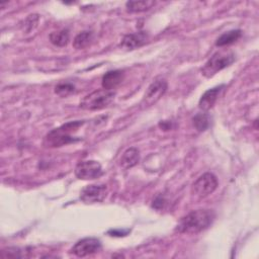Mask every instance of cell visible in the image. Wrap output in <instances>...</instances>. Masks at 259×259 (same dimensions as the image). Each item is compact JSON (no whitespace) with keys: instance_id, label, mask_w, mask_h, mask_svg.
Here are the masks:
<instances>
[{"instance_id":"cell-1","label":"cell","mask_w":259,"mask_h":259,"mask_svg":"<svg viewBox=\"0 0 259 259\" xmlns=\"http://www.w3.org/2000/svg\"><path fill=\"white\" fill-rule=\"evenodd\" d=\"M214 220L210 209L192 210L183 217L176 226V231L181 234H197L207 229Z\"/></svg>"},{"instance_id":"cell-2","label":"cell","mask_w":259,"mask_h":259,"mask_svg":"<svg viewBox=\"0 0 259 259\" xmlns=\"http://www.w3.org/2000/svg\"><path fill=\"white\" fill-rule=\"evenodd\" d=\"M83 123L84 122L82 120L70 121V122L63 124L62 126H60L58 128L51 131L46 137L47 145L49 147H62V146L68 145L70 143L79 141V139H76L73 136V134Z\"/></svg>"},{"instance_id":"cell-3","label":"cell","mask_w":259,"mask_h":259,"mask_svg":"<svg viewBox=\"0 0 259 259\" xmlns=\"http://www.w3.org/2000/svg\"><path fill=\"white\" fill-rule=\"evenodd\" d=\"M113 90L98 89L86 95L80 102V107L87 110H99L107 107L114 99Z\"/></svg>"},{"instance_id":"cell-4","label":"cell","mask_w":259,"mask_h":259,"mask_svg":"<svg viewBox=\"0 0 259 259\" xmlns=\"http://www.w3.org/2000/svg\"><path fill=\"white\" fill-rule=\"evenodd\" d=\"M235 61V55L230 51H220L213 54L201 68L204 77L210 78L218 72L230 66Z\"/></svg>"},{"instance_id":"cell-5","label":"cell","mask_w":259,"mask_h":259,"mask_svg":"<svg viewBox=\"0 0 259 259\" xmlns=\"http://www.w3.org/2000/svg\"><path fill=\"white\" fill-rule=\"evenodd\" d=\"M218 187L217 177L209 172L199 176L191 186V192L198 197H205L212 193Z\"/></svg>"},{"instance_id":"cell-6","label":"cell","mask_w":259,"mask_h":259,"mask_svg":"<svg viewBox=\"0 0 259 259\" xmlns=\"http://www.w3.org/2000/svg\"><path fill=\"white\" fill-rule=\"evenodd\" d=\"M75 175L82 180H93L99 178L103 174L102 167L95 160H85L79 162L75 167Z\"/></svg>"},{"instance_id":"cell-7","label":"cell","mask_w":259,"mask_h":259,"mask_svg":"<svg viewBox=\"0 0 259 259\" xmlns=\"http://www.w3.org/2000/svg\"><path fill=\"white\" fill-rule=\"evenodd\" d=\"M167 81L163 78L155 79L148 87L143 97L142 104L146 107L155 104L166 92L167 90Z\"/></svg>"},{"instance_id":"cell-8","label":"cell","mask_w":259,"mask_h":259,"mask_svg":"<svg viewBox=\"0 0 259 259\" xmlns=\"http://www.w3.org/2000/svg\"><path fill=\"white\" fill-rule=\"evenodd\" d=\"M107 194V187L104 184H91L85 186L80 193V199L87 204L101 202Z\"/></svg>"},{"instance_id":"cell-9","label":"cell","mask_w":259,"mask_h":259,"mask_svg":"<svg viewBox=\"0 0 259 259\" xmlns=\"http://www.w3.org/2000/svg\"><path fill=\"white\" fill-rule=\"evenodd\" d=\"M101 249V243L97 238H84L79 240L71 249V252L77 257H86L98 252Z\"/></svg>"},{"instance_id":"cell-10","label":"cell","mask_w":259,"mask_h":259,"mask_svg":"<svg viewBox=\"0 0 259 259\" xmlns=\"http://www.w3.org/2000/svg\"><path fill=\"white\" fill-rule=\"evenodd\" d=\"M226 86L223 84V85H219V86H215L211 89H208L206 90L200 97L199 101H198V106L200 109L204 110V111H207L208 109H210L215 101L218 100L221 92L223 91V89L225 88Z\"/></svg>"},{"instance_id":"cell-11","label":"cell","mask_w":259,"mask_h":259,"mask_svg":"<svg viewBox=\"0 0 259 259\" xmlns=\"http://www.w3.org/2000/svg\"><path fill=\"white\" fill-rule=\"evenodd\" d=\"M148 39V34L145 31H138L134 33H130L123 36L120 47L123 50H134L138 47L144 45Z\"/></svg>"},{"instance_id":"cell-12","label":"cell","mask_w":259,"mask_h":259,"mask_svg":"<svg viewBox=\"0 0 259 259\" xmlns=\"http://www.w3.org/2000/svg\"><path fill=\"white\" fill-rule=\"evenodd\" d=\"M124 74L120 70H113L105 73L102 77V87L106 90H113L123 80Z\"/></svg>"},{"instance_id":"cell-13","label":"cell","mask_w":259,"mask_h":259,"mask_svg":"<svg viewBox=\"0 0 259 259\" xmlns=\"http://www.w3.org/2000/svg\"><path fill=\"white\" fill-rule=\"evenodd\" d=\"M139 161H140V152L137 148L132 147L126 149L123 152L120 158V165L122 168L128 169L136 166Z\"/></svg>"},{"instance_id":"cell-14","label":"cell","mask_w":259,"mask_h":259,"mask_svg":"<svg viewBox=\"0 0 259 259\" xmlns=\"http://www.w3.org/2000/svg\"><path fill=\"white\" fill-rule=\"evenodd\" d=\"M242 35V31L240 29H233L228 32H225L221 34L217 40H215V46L218 47H225L228 45H231L235 41H237Z\"/></svg>"},{"instance_id":"cell-15","label":"cell","mask_w":259,"mask_h":259,"mask_svg":"<svg viewBox=\"0 0 259 259\" xmlns=\"http://www.w3.org/2000/svg\"><path fill=\"white\" fill-rule=\"evenodd\" d=\"M156 4L152 0H141V1H127L125 3L126 10L130 12H144L151 9Z\"/></svg>"},{"instance_id":"cell-16","label":"cell","mask_w":259,"mask_h":259,"mask_svg":"<svg viewBox=\"0 0 259 259\" xmlns=\"http://www.w3.org/2000/svg\"><path fill=\"white\" fill-rule=\"evenodd\" d=\"M92 40H93V33L91 31L85 30V31L78 33L75 36V38L73 40V47L76 50H83V49L87 48L91 44Z\"/></svg>"},{"instance_id":"cell-17","label":"cell","mask_w":259,"mask_h":259,"mask_svg":"<svg viewBox=\"0 0 259 259\" xmlns=\"http://www.w3.org/2000/svg\"><path fill=\"white\" fill-rule=\"evenodd\" d=\"M50 41L57 47H65L69 42V32L67 29L53 31L50 34Z\"/></svg>"},{"instance_id":"cell-18","label":"cell","mask_w":259,"mask_h":259,"mask_svg":"<svg viewBox=\"0 0 259 259\" xmlns=\"http://www.w3.org/2000/svg\"><path fill=\"white\" fill-rule=\"evenodd\" d=\"M193 124L195 126V128L199 132H203L205 131L209 124H210V116L209 114H207L206 112H201V113H197L196 115H194V117L192 118Z\"/></svg>"},{"instance_id":"cell-19","label":"cell","mask_w":259,"mask_h":259,"mask_svg":"<svg viewBox=\"0 0 259 259\" xmlns=\"http://www.w3.org/2000/svg\"><path fill=\"white\" fill-rule=\"evenodd\" d=\"M75 91V86L71 83H60L55 87V93L61 97H67Z\"/></svg>"},{"instance_id":"cell-20","label":"cell","mask_w":259,"mask_h":259,"mask_svg":"<svg viewBox=\"0 0 259 259\" xmlns=\"http://www.w3.org/2000/svg\"><path fill=\"white\" fill-rule=\"evenodd\" d=\"M38 22V15L37 14H30L24 21V29L25 31H30L34 29Z\"/></svg>"},{"instance_id":"cell-21","label":"cell","mask_w":259,"mask_h":259,"mask_svg":"<svg viewBox=\"0 0 259 259\" xmlns=\"http://www.w3.org/2000/svg\"><path fill=\"white\" fill-rule=\"evenodd\" d=\"M1 256L3 258H7V257H14V258H19L22 257L23 255L21 254V251L19 248H8L5 251H2Z\"/></svg>"},{"instance_id":"cell-22","label":"cell","mask_w":259,"mask_h":259,"mask_svg":"<svg viewBox=\"0 0 259 259\" xmlns=\"http://www.w3.org/2000/svg\"><path fill=\"white\" fill-rule=\"evenodd\" d=\"M165 203H166L165 198H164L163 196L159 195V196H157V197L154 199L152 206L155 207L156 209H161V208L164 207V204H165Z\"/></svg>"},{"instance_id":"cell-23","label":"cell","mask_w":259,"mask_h":259,"mask_svg":"<svg viewBox=\"0 0 259 259\" xmlns=\"http://www.w3.org/2000/svg\"><path fill=\"white\" fill-rule=\"evenodd\" d=\"M172 121H161L160 123H159V125H160V127L162 128V130H164V131H168V130H170L171 127H172Z\"/></svg>"},{"instance_id":"cell-24","label":"cell","mask_w":259,"mask_h":259,"mask_svg":"<svg viewBox=\"0 0 259 259\" xmlns=\"http://www.w3.org/2000/svg\"><path fill=\"white\" fill-rule=\"evenodd\" d=\"M127 232H128V230H125L124 232H122V231H117V230H111V231H109V234H112L111 236H118V237H120V236H125L126 234H127Z\"/></svg>"}]
</instances>
